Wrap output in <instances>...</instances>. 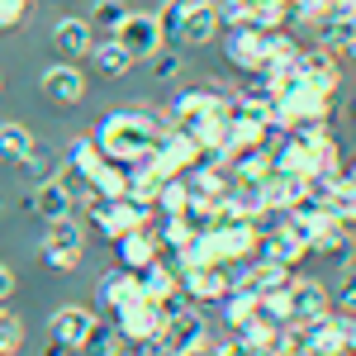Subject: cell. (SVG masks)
I'll use <instances>...</instances> for the list:
<instances>
[{
	"mask_svg": "<svg viewBox=\"0 0 356 356\" xmlns=\"http://www.w3.org/2000/svg\"><path fill=\"white\" fill-rule=\"evenodd\" d=\"M157 138H162V124H157L152 114H143V110L110 114V119L95 129L100 152H105L110 162H119V166L147 162V157H152V147H157Z\"/></svg>",
	"mask_w": 356,
	"mask_h": 356,
	"instance_id": "6da1fadb",
	"label": "cell"
},
{
	"mask_svg": "<svg viewBox=\"0 0 356 356\" xmlns=\"http://www.w3.org/2000/svg\"><path fill=\"white\" fill-rule=\"evenodd\" d=\"M86 252V228L76 223V214H62L48 223V238H43V261L53 271H76Z\"/></svg>",
	"mask_w": 356,
	"mask_h": 356,
	"instance_id": "7a4b0ae2",
	"label": "cell"
},
{
	"mask_svg": "<svg viewBox=\"0 0 356 356\" xmlns=\"http://www.w3.org/2000/svg\"><path fill=\"white\" fill-rule=\"evenodd\" d=\"M157 328H162V309L147 295H134L129 304L114 309V332L124 342H147V337H157Z\"/></svg>",
	"mask_w": 356,
	"mask_h": 356,
	"instance_id": "3957f363",
	"label": "cell"
},
{
	"mask_svg": "<svg viewBox=\"0 0 356 356\" xmlns=\"http://www.w3.org/2000/svg\"><path fill=\"white\" fill-rule=\"evenodd\" d=\"M152 162H157L162 176H186V171L200 166V143L186 138V134H176V129H162L157 147H152Z\"/></svg>",
	"mask_w": 356,
	"mask_h": 356,
	"instance_id": "277c9868",
	"label": "cell"
},
{
	"mask_svg": "<svg viewBox=\"0 0 356 356\" xmlns=\"http://www.w3.org/2000/svg\"><path fill=\"white\" fill-rule=\"evenodd\" d=\"M214 33H219V10H214V0H186V15H181V24H176V43L181 48H204V43H214Z\"/></svg>",
	"mask_w": 356,
	"mask_h": 356,
	"instance_id": "5b68a950",
	"label": "cell"
},
{
	"mask_svg": "<svg viewBox=\"0 0 356 356\" xmlns=\"http://www.w3.org/2000/svg\"><path fill=\"white\" fill-rule=\"evenodd\" d=\"M114 38L129 48L134 57H152L157 48H162V24H157V15H143V10H129L124 15V24L114 29Z\"/></svg>",
	"mask_w": 356,
	"mask_h": 356,
	"instance_id": "8992f818",
	"label": "cell"
},
{
	"mask_svg": "<svg viewBox=\"0 0 356 356\" xmlns=\"http://www.w3.org/2000/svg\"><path fill=\"white\" fill-rule=\"evenodd\" d=\"M114 257H119V266H124V271H143V266H152V261L162 257V243H157L152 223L119 233V238H114Z\"/></svg>",
	"mask_w": 356,
	"mask_h": 356,
	"instance_id": "52a82bcc",
	"label": "cell"
},
{
	"mask_svg": "<svg viewBox=\"0 0 356 356\" xmlns=\"http://www.w3.org/2000/svg\"><path fill=\"white\" fill-rule=\"evenodd\" d=\"M285 304H290V323H314V318L332 314L328 290H323L318 280H304V275H295V280H290V290H285Z\"/></svg>",
	"mask_w": 356,
	"mask_h": 356,
	"instance_id": "ba28073f",
	"label": "cell"
},
{
	"mask_svg": "<svg viewBox=\"0 0 356 356\" xmlns=\"http://www.w3.org/2000/svg\"><path fill=\"white\" fill-rule=\"evenodd\" d=\"M295 76H300V81H309L314 90L332 95V90L342 86V67L332 62L328 48H300V57H295Z\"/></svg>",
	"mask_w": 356,
	"mask_h": 356,
	"instance_id": "9c48e42d",
	"label": "cell"
},
{
	"mask_svg": "<svg viewBox=\"0 0 356 356\" xmlns=\"http://www.w3.org/2000/svg\"><path fill=\"white\" fill-rule=\"evenodd\" d=\"M95 323H100V318H95V314H90L86 304H62V309L53 314V323H48V332H53V342H57V347L76 352V347L86 342V332L95 328Z\"/></svg>",
	"mask_w": 356,
	"mask_h": 356,
	"instance_id": "30bf717a",
	"label": "cell"
},
{
	"mask_svg": "<svg viewBox=\"0 0 356 356\" xmlns=\"http://www.w3.org/2000/svg\"><path fill=\"white\" fill-rule=\"evenodd\" d=\"M43 95H48L53 105H62V110L81 105V100H86V76H81V67H72V62H57V67H48V72H43Z\"/></svg>",
	"mask_w": 356,
	"mask_h": 356,
	"instance_id": "8fae6325",
	"label": "cell"
},
{
	"mask_svg": "<svg viewBox=\"0 0 356 356\" xmlns=\"http://www.w3.org/2000/svg\"><path fill=\"white\" fill-rule=\"evenodd\" d=\"M228 62L243 67V72H257L266 67V29H228Z\"/></svg>",
	"mask_w": 356,
	"mask_h": 356,
	"instance_id": "7c38bea8",
	"label": "cell"
},
{
	"mask_svg": "<svg viewBox=\"0 0 356 356\" xmlns=\"http://www.w3.org/2000/svg\"><path fill=\"white\" fill-rule=\"evenodd\" d=\"M219 90H181L176 100H171V129L176 134H191L195 124L204 119L209 110H219Z\"/></svg>",
	"mask_w": 356,
	"mask_h": 356,
	"instance_id": "4fadbf2b",
	"label": "cell"
},
{
	"mask_svg": "<svg viewBox=\"0 0 356 356\" xmlns=\"http://www.w3.org/2000/svg\"><path fill=\"white\" fill-rule=\"evenodd\" d=\"M86 57H95L100 76H129V67H134V53H129V48H124L114 33H110V38H95Z\"/></svg>",
	"mask_w": 356,
	"mask_h": 356,
	"instance_id": "5bb4252c",
	"label": "cell"
},
{
	"mask_svg": "<svg viewBox=\"0 0 356 356\" xmlns=\"http://www.w3.org/2000/svg\"><path fill=\"white\" fill-rule=\"evenodd\" d=\"M86 181H90V195H95V200H124V195H129V166H119V162L105 157Z\"/></svg>",
	"mask_w": 356,
	"mask_h": 356,
	"instance_id": "9a60e30c",
	"label": "cell"
},
{
	"mask_svg": "<svg viewBox=\"0 0 356 356\" xmlns=\"http://www.w3.org/2000/svg\"><path fill=\"white\" fill-rule=\"evenodd\" d=\"M53 43L67 57H86V53H90V43H95V29L86 24V19H76V15H67V19H57Z\"/></svg>",
	"mask_w": 356,
	"mask_h": 356,
	"instance_id": "2e32d148",
	"label": "cell"
},
{
	"mask_svg": "<svg viewBox=\"0 0 356 356\" xmlns=\"http://www.w3.org/2000/svg\"><path fill=\"white\" fill-rule=\"evenodd\" d=\"M33 214L43 223L62 219V214H72V195L62 191V181L57 176H48V181H38V191H33Z\"/></svg>",
	"mask_w": 356,
	"mask_h": 356,
	"instance_id": "e0dca14e",
	"label": "cell"
},
{
	"mask_svg": "<svg viewBox=\"0 0 356 356\" xmlns=\"http://www.w3.org/2000/svg\"><path fill=\"white\" fill-rule=\"evenodd\" d=\"M134 295H143V290H138V275H134V271L114 266V271H105V275H100V304H105L110 314L119 309V304H129Z\"/></svg>",
	"mask_w": 356,
	"mask_h": 356,
	"instance_id": "ac0fdd59",
	"label": "cell"
},
{
	"mask_svg": "<svg viewBox=\"0 0 356 356\" xmlns=\"http://www.w3.org/2000/svg\"><path fill=\"white\" fill-rule=\"evenodd\" d=\"M29 152H38V143H33V134H29L24 124H0V157L5 162H24Z\"/></svg>",
	"mask_w": 356,
	"mask_h": 356,
	"instance_id": "d6986e66",
	"label": "cell"
},
{
	"mask_svg": "<svg viewBox=\"0 0 356 356\" xmlns=\"http://www.w3.org/2000/svg\"><path fill=\"white\" fill-rule=\"evenodd\" d=\"M191 209V186H186V176H166L157 200H152V214H186Z\"/></svg>",
	"mask_w": 356,
	"mask_h": 356,
	"instance_id": "ffe728a7",
	"label": "cell"
},
{
	"mask_svg": "<svg viewBox=\"0 0 356 356\" xmlns=\"http://www.w3.org/2000/svg\"><path fill=\"white\" fill-rule=\"evenodd\" d=\"M124 15H129V10H124V0H95V5H90V15H86V24L114 33V29L124 24Z\"/></svg>",
	"mask_w": 356,
	"mask_h": 356,
	"instance_id": "44dd1931",
	"label": "cell"
},
{
	"mask_svg": "<svg viewBox=\"0 0 356 356\" xmlns=\"http://www.w3.org/2000/svg\"><path fill=\"white\" fill-rule=\"evenodd\" d=\"M114 347H119V332H114V323H95V328L86 332V342L76 347V356H110Z\"/></svg>",
	"mask_w": 356,
	"mask_h": 356,
	"instance_id": "7402d4cb",
	"label": "cell"
},
{
	"mask_svg": "<svg viewBox=\"0 0 356 356\" xmlns=\"http://www.w3.org/2000/svg\"><path fill=\"white\" fill-rule=\"evenodd\" d=\"M67 162L76 166V171H86V176H90L95 166L105 162V152H100V143H95V138H76V143H72V152H67Z\"/></svg>",
	"mask_w": 356,
	"mask_h": 356,
	"instance_id": "603a6c76",
	"label": "cell"
},
{
	"mask_svg": "<svg viewBox=\"0 0 356 356\" xmlns=\"http://www.w3.org/2000/svg\"><path fill=\"white\" fill-rule=\"evenodd\" d=\"M19 347H24V323L0 304V356H15Z\"/></svg>",
	"mask_w": 356,
	"mask_h": 356,
	"instance_id": "cb8c5ba5",
	"label": "cell"
},
{
	"mask_svg": "<svg viewBox=\"0 0 356 356\" xmlns=\"http://www.w3.org/2000/svg\"><path fill=\"white\" fill-rule=\"evenodd\" d=\"M252 309H257V295H247V290H233V295H223V314H228V328H238L252 318Z\"/></svg>",
	"mask_w": 356,
	"mask_h": 356,
	"instance_id": "d4e9b609",
	"label": "cell"
},
{
	"mask_svg": "<svg viewBox=\"0 0 356 356\" xmlns=\"http://www.w3.org/2000/svg\"><path fill=\"white\" fill-rule=\"evenodd\" d=\"M328 300H332V309H337V314H356V266H347V271H342V280H337V290H332Z\"/></svg>",
	"mask_w": 356,
	"mask_h": 356,
	"instance_id": "484cf974",
	"label": "cell"
},
{
	"mask_svg": "<svg viewBox=\"0 0 356 356\" xmlns=\"http://www.w3.org/2000/svg\"><path fill=\"white\" fill-rule=\"evenodd\" d=\"M57 181H62V191L72 195V204H76V200H90V181H86V171H76L72 162H62Z\"/></svg>",
	"mask_w": 356,
	"mask_h": 356,
	"instance_id": "4316f807",
	"label": "cell"
},
{
	"mask_svg": "<svg viewBox=\"0 0 356 356\" xmlns=\"http://www.w3.org/2000/svg\"><path fill=\"white\" fill-rule=\"evenodd\" d=\"M176 72H181V53H176V48H157V53H152V76H157V81H171Z\"/></svg>",
	"mask_w": 356,
	"mask_h": 356,
	"instance_id": "83f0119b",
	"label": "cell"
},
{
	"mask_svg": "<svg viewBox=\"0 0 356 356\" xmlns=\"http://www.w3.org/2000/svg\"><path fill=\"white\" fill-rule=\"evenodd\" d=\"M29 15V0H0V29H15Z\"/></svg>",
	"mask_w": 356,
	"mask_h": 356,
	"instance_id": "f1b7e54d",
	"label": "cell"
},
{
	"mask_svg": "<svg viewBox=\"0 0 356 356\" xmlns=\"http://www.w3.org/2000/svg\"><path fill=\"white\" fill-rule=\"evenodd\" d=\"M10 295H15V271H10V266L0 261V304L10 300Z\"/></svg>",
	"mask_w": 356,
	"mask_h": 356,
	"instance_id": "f546056e",
	"label": "cell"
},
{
	"mask_svg": "<svg viewBox=\"0 0 356 356\" xmlns=\"http://www.w3.org/2000/svg\"><path fill=\"white\" fill-rule=\"evenodd\" d=\"M110 356H147V347H143V342H124V337H119V347H114Z\"/></svg>",
	"mask_w": 356,
	"mask_h": 356,
	"instance_id": "4dcf8cb0",
	"label": "cell"
},
{
	"mask_svg": "<svg viewBox=\"0 0 356 356\" xmlns=\"http://www.w3.org/2000/svg\"><path fill=\"white\" fill-rule=\"evenodd\" d=\"M337 10H347V15H356V0H332Z\"/></svg>",
	"mask_w": 356,
	"mask_h": 356,
	"instance_id": "1f68e13d",
	"label": "cell"
},
{
	"mask_svg": "<svg viewBox=\"0 0 356 356\" xmlns=\"http://www.w3.org/2000/svg\"><path fill=\"white\" fill-rule=\"evenodd\" d=\"M342 176H347V181H352V191H356V162L347 166V171H342Z\"/></svg>",
	"mask_w": 356,
	"mask_h": 356,
	"instance_id": "d6a6232c",
	"label": "cell"
},
{
	"mask_svg": "<svg viewBox=\"0 0 356 356\" xmlns=\"http://www.w3.org/2000/svg\"><path fill=\"white\" fill-rule=\"evenodd\" d=\"M347 53H352V62H356V38H352V43H347Z\"/></svg>",
	"mask_w": 356,
	"mask_h": 356,
	"instance_id": "836d02e7",
	"label": "cell"
},
{
	"mask_svg": "<svg viewBox=\"0 0 356 356\" xmlns=\"http://www.w3.org/2000/svg\"><path fill=\"white\" fill-rule=\"evenodd\" d=\"M347 114H352V124H356V100H352V110H347Z\"/></svg>",
	"mask_w": 356,
	"mask_h": 356,
	"instance_id": "e575fe53",
	"label": "cell"
},
{
	"mask_svg": "<svg viewBox=\"0 0 356 356\" xmlns=\"http://www.w3.org/2000/svg\"><path fill=\"white\" fill-rule=\"evenodd\" d=\"M0 214H5V195H0Z\"/></svg>",
	"mask_w": 356,
	"mask_h": 356,
	"instance_id": "d590c367",
	"label": "cell"
}]
</instances>
